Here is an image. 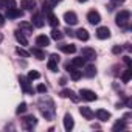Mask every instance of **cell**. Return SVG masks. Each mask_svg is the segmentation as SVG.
Instances as JSON below:
<instances>
[{"label": "cell", "instance_id": "obj_12", "mask_svg": "<svg viewBox=\"0 0 132 132\" xmlns=\"http://www.w3.org/2000/svg\"><path fill=\"white\" fill-rule=\"evenodd\" d=\"M30 79L28 78H25V76H19V82H20V87L23 89V92H27V93H33V89L30 87V82H28Z\"/></svg>", "mask_w": 132, "mask_h": 132}, {"label": "cell", "instance_id": "obj_30", "mask_svg": "<svg viewBox=\"0 0 132 132\" xmlns=\"http://www.w3.org/2000/svg\"><path fill=\"white\" fill-rule=\"evenodd\" d=\"M20 28L28 31V33H33V23H28V22H22L20 23Z\"/></svg>", "mask_w": 132, "mask_h": 132}, {"label": "cell", "instance_id": "obj_2", "mask_svg": "<svg viewBox=\"0 0 132 132\" xmlns=\"http://www.w3.org/2000/svg\"><path fill=\"white\" fill-rule=\"evenodd\" d=\"M129 19H130V13L127 10H123V11H120L117 14V25L121 27V28H124V27H127Z\"/></svg>", "mask_w": 132, "mask_h": 132}, {"label": "cell", "instance_id": "obj_19", "mask_svg": "<svg viewBox=\"0 0 132 132\" xmlns=\"http://www.w3.org/2000/svg\"><path fill=\"white\" fill-rule=\"evenodd\" d=\"M56 3H57V0H44V11L50 13L56 6Z\"/></svg>", "mask_w": 132, "mask_h": 132}, {"label": "cell", "instance_id": "obj_20", "mask_svg": "<svg viewBox=\"0 0 132 132\" xmlns=\"http://www.w3.org/2000/svg\"><path fill=\"white\" fill-rule=\"evenodd\" d=\"M76 37H78L79 40H89V31H87L86 28H79V30L76 31Z\"/></svg>", "mask_w": 132, "mask_h": 132}, {"label": "cell", "instance_id": "obj_25", "mask_svg": "<svg viewBox=\"0 0 132 132\" xmlns=\"http://www.w3.org/2000/svg\"><path fill=\"white\" fill-rule=\"evenodd\" d=\"M84 75H86L87 78H93V76L96 75V69H95V65H87V69H86Z\"/></svg>", "mask_w": 132, "mask_h": 132}, {"label": "cell", "instance_id": "obj_40", "mask_svg": "<svg viewBox=\"0 0 132 132\" xmlns=\"http://www.w3.org/2000/svg\"><path fill=\"white\" fill-rule=\"evenodd\" d=\"M3 23H5V17L0 14V25H3Z\"/></svg>", "mask_w": 132, "mask_h": 132}, {"label": "cell", "instance_id": "obj_24", "mask_svg": "<svg viewBox=\"0 0 132 132\" xmlns=\"http://www.w3.org/2000/svg\"><path fill=\"white\" fill-rule=\"evenodd\" d=\"M86 64V57H75L73 61H72V65H73V67L75 69H79V67H82V65Z\"/></svg>", "mask_w": 132, "mask_h": 132}, {"label": "cell", "instance_id": "obj_3", "mask_svg": "<svg viewBox=\"0 0 132 132\" xmlns=\"http://www.w3.org/2000/svg\"><path fill=\"white\" fill-rule=\"evenodd\" d=\"M36 124H37V120H36L33 115H28V117H25V118L22 120V126H23V129H27V130H31Z\"/></svg>", "mask_w": 132, "mask_h": 132}, {"label": "cell", "instance_id": "obj_35", "mask_svg": "<svg viewBox=\"0 0 132 132\" xmlns=\"http://www.w3.org/2000/svg\"><path fill=\"white\" fill-rule=\"evenodd\" d=\"M39 76H40V75H39V72H34V70L28 73V79H37Z\"/></svg>", "mask_w": 132, "mask_h": 132}, {"label": "cell", "instance_id": "obj_22", "mask_svg": "<svg viewBox=\"0 0 132 132\" xmlns=\"http://www.w3.org/2000/svg\"><path fill=\"white\" fill-rule=\"evenodd\" d=\"M47 19H48V23H50L51 27H57V25H59V19H57L51 11H50V13H47Z\"/></svg>", "mask_w": 132, "mask_h": 132}, {"label": "cell", "instance_id": "obj_11", "mask_svg": "<svg viewBox=\"0 0 132 132\" xmlns=\"http://www.w3.org/2000/svg\"><path fill=\"white\" fill-rule=\"evenodd\" d=\"M61 96H62V98H72L73 103H78V101H79V98H78V96L75 95V92L70 90V89H64V90L61 92Z\"/></svg>", "mask_w": 132, "mask_h": 132}, {"label": "cell", "instance_id": "obj_8", "mask_svg": "<svg viewBox=\"0 0 132 132\" xmlns=\"http://www.w3.org/2000/svg\"><path fill=\"white\" fill-rule=\"evenodd\" d=\"M31 20H33V25L37 27V28H42L44 23H45V19H44V16L40 13H34L33 17H31Z\"/></svg>", "mask_w": 132, "mask_h": 132}, {"label": "cell", "instance_id": "obj_26", "mask_svg": "<svg viewBox=\"0 0 132 132\" xmlns=\"http://www.w3.org/2000/svg\"><path fill=\"white\" fill-rule=\"evenodd\" d=\"M123 129H126V121L124 120H118L115 124H113V127H112V130H123Z\"/></svg>", "mask_w": 132, "mask_h": 132}, {"label": "cell", "instance_id": "obj_17", "mask_svg": "<svg viewBox=\"0 0 132 132\" xmlns=\"http://www.w3.org/2000/svg\"><path fill=\"white\" fill-rule=\"evenodd\" d=\"M36 45H39V47H47V45H50V39H48L45 34H40V36L36 37Z\"/></svg>", "mask_w": 132, "mask_h": 132}, {"label": "cell", "instance_id": "obj_39", "mask_svg": "<svg viewBox=\"0 0 132 132\" xmlns=\"http://www.w3.org/2000/svg\"><path fill=\"white\" fill-rule=\"evenodd\" d=\"M112 2H113V3H118V5H120V3H124L126 0H112Z\"/></svg>", "mask_w": 132, "mask_h": 132}, {"label": "cell", "instance_id": "obj_32", "mask_svg": "<svg viewBox=\"0 0 132 132\" xmlns=\"http://www.w3.org/2000/svg\"><path fill=\"white\" fill-rule=\"evenodd\" d=\"M3 5L6 6V10H10V8H16V6H17V5H16V0H5Z\"/></svg>", "mask_w": 132, "mask_h": 132}, {"label": "cell", "instance_id": "obj_36", "mask_svg": "<svg viewBox=\"0 0 132 132\" xmlns=\"http://www.w3.org/2000/svg\"><path fill=\"white\" fill-rule=\"evenodd\" d=\"M36 90H37L39 93H47V87H45L44 84H39V86L36 87Z\"/></svg>", "mask_w": 132, "mask_h": 132}, {"label": "cell", "instance_id": "obj_13", "mask_svg": "<svg viewBox=\"0 0 132 132\" xmlns=\"http://www.w3.org/2000/svg\"><path fill=\"white\" fill-rule=\"evenodd\" d=\"M73 126H75L73 117L70 113H65V117H64V127H65V130H72Z\"/></svg>", "mask_w": 132, "mask_h": 132}, {"label": "cell", "instance_id": "obj_38", "mask_svg": "<svg viewBox=\"0 0 132 132\" xmlns=\"http://www.w3.org/2000/svg\"><path fill=\"white\" fill-rule=\"evenodd\" d=\"M124 62L127 64V67H130V57L129 56H124Z\"/></svg>", "mask_w": 132, "mask_h": 132}, {"label": "cell", "instance_id": "obj_41", "mask_svg": "<svg viewBox=\"0 0 132 132\" xmlns=\"http://www.w3.org/2000/svg\"><path fill=\"white\" fill-rule=\"evenodd\" d=\"M3 6V2H2V0H0V8H2Z\"/></svg>", "mask_w": 132, "mask_h": 132}, {"label": "cell", "instance_id": "obj_6", "mask_svg": "<svg viewBox=\"0 0 132 132\" xmlns=\"http://www.w3.org/2000/svg\"><path fill=\"white\" fill-rule=\"evenodd\" d=\"M64 20L67 22V25H76L78 23V16L73 11H67L64 14Z\"/></svg>", "mask_w": 132, "mask_h": 132}, {"label": "cell", "instance_id": "obj_14", "mask_svg": "<svg viewBox=\"0 0 132 132\" xmlns=\"http://www.w3.org/2000/svg\"><path fill=\"white\" fill-rule=\"evenodd\" d=\"M23 16V13L20 11V10H17V8H10V10H6V17L8 19H17V17H22Z\"/></svg>", "mask_w": 132, "mask_h": 132}, {"label": "cell", "instance_id": "obj_31", "mask_svg": "<svg viewBox=\"0 0 132 132\" xmlns=\"http://www.w3.org/2000/svg\"><path fill=\"white\" fill-rule=\"evenodd\" d=\"M51 37H53L54 40H61V39H62V33H61L59 30H53V31H51Z\"/></svg>", "mask_w": 132, "mask_h": 132}, {"label": "cell", "instance_id": "obj_23", "mask_svg": "<svg viewBox=\"0 0 132 132\" xmlns=\"http://www.w3.org/2000/svg\"><path fill=\"white\" fill-rule=\"evenodd\" d=\"M14 37H16V40H17V42H20L22 45H28V40H27V37L22 34V31H19V30H17V31L14 33Z\"/></svg>", "mask_w": 132, "mask_h": 132}, {"label": "cell", "instance_id": "obj_9", "mask_svg": "<svg viewBox=\"0 0 132 132\" xmlns=\"http://www.w3.org/2000/svg\"><path fill=\"white\" fill-rule=\"evenodd\" d=\"M81 56L86 57V59H95L96 57V51L93 48H90V47H84L81 50Z\"/></svg>", "mask_w": 132, "mask_h": 132}, {"label": "cell", "instance_id": "obj_33", "mask_svg": "<svg viewBox=\"0 0 132 132\" xmlns=\"http://www.w3.org/2000/svg\"><path fill=\"white\" fill-rule=\"evenodd\" d=\"M16 53H17L19 56H23V57H28V56H30V53H28V51H25V50H23V48H20V47H19V48H16Z\"/></svg>", "mask_w": 132, "mask_h": 132}, {"label": "cell", "instance_id": "obj_4", "mask_svg": "<svg viewBox=\"0 0 132 132\" xmlns=\"http://www.w3.org/2000/svg\"><path fill=\"white\" fill-rule=\"evenodd\" d=\"M87 20H89L92 25H98V23L101 22V16H100L98 11L92 10V11H89V14H87Z\"/></svg>", "mask_w": 132, "mask_h": 132}, {"label": "cell", "instance_id": "obj_1", "mask_svg": "<svg viewBox=\"0 0 132 132\" xmlns=\"http://www.w3.org/2000/svg\"><path fill=\"white\" fill-rule=\"evenodd\" d=\"M39 109L42 112V115L47 118V120H51L54 117V104L50 98H42L39 101Z\"/></svg>", "mask_w": 132, "mask_h": 132}, {"label": "cell", "instance_id": "obj_37", "mask_svg": "<svg viewBox=\"0 0 132 132\" xmlns=\"http://www.w3.org/2000/svg\"><path fill=\"white\" fill-rule=\"evenodd\" d=\"M121 51H123V48H121L120 45H115V47L112 48V53H113V54H120Z\"/></svg>", "mask_w": 132, "mask_h": 132}, {"label": "cell", "instance_id": "obj_27", "mask_svg": "<svg viewBox=\"0 0 132 132\" xmlns=\"http://www.w3.org/2000/svg\"><path fill=\"white\" fill-rule=\"evenodd\" d=\"M31 54H33V56H36L39 61H42V59L45 57V53H44L42 50H39V48H31Z\"/></svg>", "mask_w": 132, "mask_h": 132}, {"label": "cell", "instance_id": "obj_7", "mask_svg": "<svg viewBox=\"0 0 132 132\" xmlns=\"http://www.w3.org/2000/svg\"><path fill=\"white\" fill-rule=\"evenodd\" d=\"M79 95H81V98L86 100V101H95V100H96L95 92H92V90H89V89H81Z\"/></svg>", "mask_w": 132, "mask_h": 132}, {"label": "cell", "instance_id": "obj_18", "mask_svg": "<svg viewBox=\"0 0 132 132\" xmlns=\"http://www.w3.org/2000/svg\"><path fill=\"white\" fill-rule=\"evenodd\" d=\"M61 51L67 53V54H73L76 51V47L73 44H65V45H61Z\"/></svg>", "mask_w": 132, "mask_h": 132}, {"label": "cell", "instance_id": "obj_34", "mask_svg": "<svg viewBox=\"0 0 132 132\" xmlns=\"http://www.w3.org/2000/svg\"><path fill=\"white\" fill-rule=\"evenodd\" d=\"M25 110H27V104H25V103H20V104H19V107H17V110H16V112H17V113H19V115H20V113H23V112H25Z\"/></svg>", "mask_w": 132, "mask_h": 132}, {"label": "cell", "instance_id": "obj_42", "mask_svg": "<svg viewBox=\"0 0 132 132\" xmlns=\"http://www.w3.org/2000/svg\"><path fill=\"white\" fill-rule=\"evenodd\" d=\"M78 2H81V3H84V2H87V0H78Z\"/></svg>", "mask_w": 132, "mask_h": 132}, {"label": "cell", "instance_id": "obj_15", "mask_svg": "<svg viewBox=\"0 0 132 132\" xmlns=\"http://www.w3.org/2000/svg\"><path fill=\"white\" fill-rule=\"evenodd\" d=\"M95 115H96V118L101 120V121H107V120L110 118V113H109L107 110H104V109H98V110L95 112Z\"/></svg>", "mask_w": 132, "mask_h": 132}, {"label": "cell", "instance_id": "obj_16", "mask_svg": "<svg viewBox=\"0 0 132 132\" xmlns=\"http://www.w3.org/2000/svg\"><path fill=\"white\" fill-rule=\"evenodd\" d=\"M20 6H22L23 10H27V11H31V10L36 8V0H22Z\"/></svg>", "mask_w": 132, "mask_h": 132}, {"label": "cell", "instance_id": "obj_29", "mask_svg": "<svg viewBox=\"0 0 132 132\" xmlns=\"http://www.w3.org/2000/svg\"><path fill=\"white\" fill-rule=\"evenodd\" d=\"M130 75H132V70H130V67H127V70L123 73V76H121V79H123V82H129V79H130Z\"/></svg>", "mask_w": 132, "mask_h": 132}, {"label": "cell", "instance_id": "obj_28", "mask_svg": "<svg viewBox=\"0 0 132 132\" xmlns=\"http://www.w3.org/2000/svg\"><path fill=\"white\" fill-rule=\"evenodd\" d=\"M69 73H70V76H72V79H73V81H78V79H81V76H82V73H81L79 70H76L75 67H73Z\"/></svg>", "mask_w": 132, "mask_h": 132}, {"label": "cell", "instance_id": "obj_21", "mask_svg": "<svg viewBox=\"0 0 132 132\" xmlns=\"http://www.w3.org/2000/svg\"><path fill=\"white\" fill-rule=\"evenodd\" d=\"M79 112H81V115H82L84 118H87V120H92V118L95 117V113H93L89 107H79Z\"/></svg>", "mask_w": 132, "mask_h": 132}, {"label": "cell", "instance_id": "obj_5", "mask_svg": "<svg viewBox=\"0 0 132 132\" xmlns=\"http://www.w3.org/2000/svg\"><path fill=\"white\" fill-rule=\"evenodd\" d=\"M57 64H59V56L53 53V54L50 56V61H48V64H47L48 70H51V72H56V70H57Z\"/></svg>", "mask_w": 132, "mask_h": 132}, {"label": "cell", "instance_id": "obj_10", "mask_svg": "<svg viewBox=\"0 0 132 132\" xmlns=\"http://www.w3.org/2000/svg\"><path fill=\"white\" fill-rule=\"evenodd\" d=\"M96 37L98 39H109L110 37V30L107 27H100L96 30Z\"/></svg>", "mask_w": 132, "mask_h": 132}]
</instances>
